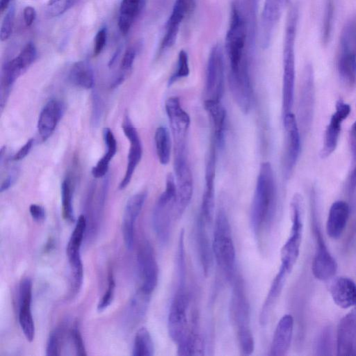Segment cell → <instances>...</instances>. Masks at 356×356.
Instances as JSON below:
<instances>
[{
    "label": "cell",
    "instance_id": "obj_1",
    "mask_svg": "<svg viewBox=\"0 0 356 356\" xmlns=\"http://www.w3.org/2000/svg\"><path fill=\"white\" fill-rule=\"evenodd\" d=\"M255 43L251 38L238 0H233L225 37V50L229 63V83L233 92L242 94L252 88L250 65Z\"/></svg>",
    "mask_w": 356,
    "mask_h": 356
},
{
    "label": "cell",
    "instance_id": "obj_2",
    "mask_svg": "<svg viewBox=\"0 0 356 356\" xmlns=\"http://www.w3.org/2000/svg\"><path fill=\"white\" fill-rule=\"evenodd\" d=\"M276 187L273 168L269 162L261 164L250 210L254 234L259 237L267 231L275 215Z\"/></svg>",
    "mask_w": 356,
    "mask_h": 356
},
{
    "label": "cell",
    "instance_id": "obj_3",
    "mask_svg": "<svg viewBox=\"0 0 356 356\" xmlns=\"http://www.w3.org/2000/svg\"><path fill=\"white\" fill-rule=\"evenodd\" d=\"M298 7L293 5L287 15L283 45L282 116L292 113L295 87V41Z\"/></svg>",
    "mask_w": 356,
    "mask_h": 356
},
{
    "label": "cell",
    "instance_id": "obj_4",
    "mask_svg": "<svg viewBox=\"0 0 356 356\" xmlns=\"http://www.w3.org/2000/svg\"><path fill=\"white\" fill-rule=\"evenodd\" d=\"M229 313L238 346L243 355H251L254 341L250 327V307L243 281L237 278L232 291Z\"/></svg>",
    "mask_w": 356,
    "mask_h": 356
},
{
    "label": "cell",
    "instance_id": "obj_5",
    "mask_svg": "<svg viewBox=\"0 0 356 356\" xmlns=\"http://www.w3.org/2000/svg\"><path fill=\"white\" fill-rule=\"evenodd\" d=\"M212 248L215 260L227 280L235 275L236 250L229 219L225 211L219 210L215 220Z\"/></svg>",
    "mask_w": 356,
    "mask_h": 356
},
{
    "label": "cell",
    "instance_id": "obj_6",
    "mask_svg": "<svg viewBox=\"0 0 356 356\" xmlns=\"http://www.w3.org/2000/svg\"><path fill=\"white\" fill-rule=\"evenodd\" d=\"M176 184L171 173L166 177L165 191L161 194L154 208L152 225L154 232L163 244L170 238L172 223L176 218Z\"/></svg>",
    "mask_w": 356,
    "mask_h": 356
},
{
    "label": "cell",
    "instance_id": "obj_7",
    "mask_svg": "<svg viewBox=\"0 0 356 356\" xmlns=\"http://www.w3.org/2000/svg\"><path fill=\"white\" fill-rule=\"evenodd\" d=\"M337 69L341 80L348 86L356 84V15L344 24L339 38Z\"/></svg>",
    "mask_w": 356,
    "mask_h": 356
},
{
    "label": "cell",
    "instance_id": "obj_8",
    "mask_svg": "<svg viewBox=\"0 0 356 356\" xmlns=\"http://www.w3.org/2000/svg\"><path fill=\"white\" fill-rule=\"evenodd\" d=\"M188 306L189 297L186 284H177L168 316V333L177 346L195 330L189 323Z\"/></svg>",
    "mask_w": 356,
    "mask_h": 356
},
{
    "label": "cell",
    "instance_id": "obj_9",
    "mask_svg": "<svg viewBox=\"0 0 356 356\" xmlns=\"http://www.w3.org/2000/svg\"><path fill=\"white\" fill-rule=\"evenodd\" d=\"M291 227L289 236L281 252V265L291 272L300 253L303 232V207L300 195L293 197L291 204Z\"/></svg>",
    "mask_w": 356,
    "mask_h": 356
},
{
    "label": "cell",
    "instance_id": "obj_10",
    "mask_svg": "<svg viewBox=\"0 0 356 356\" xmlns=\"http://www.w3.org/2000/svg\"><path fill=\"white\" fill-rule=\"evenodd\" d=\"M86 216H79L66 247V254L71 273V294L75 296L80 291L83 277V268L81 257V247L86 234Z\"/></svg>",
    "mask_w": 356,
    "mask_h": 356
},
{
    "label": "cell",
    "instance_id": "obj_11",
    "mask_svg": "<svg viewBox=\"0 0 356 356\" xmlns=\"http://www.w3.org/2000/svg\"><path fill=\"white\" fill-rule=\"evenodd\" d=\"M174 170L176 184L175 211L178 219L188 206L193 191L192 172L186 149L174 150Z\"/></svg>",
    "mask_w": 356,
    "mask_h": 356
},
{
    "label": "cell",
    "instance_id": "obj_12",
    "mask_svg": "<svg viewBox=\"0 0 356 356\" xmlns=\"http://www.w3.org/2000/svg\"><path fill=\"white\" fill-rule=\"evenodd\" d=\"M37 57L34 44L28 42L17 57L8 62L3 68L1 75V106L3 107L10 87L15 80L23 74Z\"/></svg>",
    "mask_w": 356,
    "mask_h": 356
},
{
    "label": "cell",
    "instance_id": "obj_13",
    "mask_svg": "<svg viewBox=\"0 0 356 356\" xmlns=\"http://www.w3.org/2000/svg\"><path fill=\"white\" fill-rule=\"evenodd\" d=\"M225 91V65L222 47L215 44L209 54L206 76L207 99L221 101Z\"/></svg>",
    "mask_w": 356,
    "mask_h": 356
},
{
    "label": "cell",
    "instance_id": "obj_14",
    "mask_svg": "<svg viewBox=\"0 0 356 356\" xmlns=\"http://www.w3.org/2000/svg\"><path fill=\"white\" fill-rule=\"evenodd\" d=\"M282 118L285 131L283 171L286 178H289L293 172L299 157L300 134L298 121L293 113L282 116Z\"/></svg>",
    "mask_w": 356,
    "mask_h": 356
},
{
    "label": "cell",
    "instance_id": "obj_15",
    "mask_svg": "<svg viewBox=\"0 0 356 356\" xmlns=\"http://www.w3.org/2000/svg\"><path fill=\"white\" fill-rule=\"evenodd\" d=\"M137 266L140 280L139 288L152 294L158 283L159 268L154 249L147 241H143L138 248Z\"/></svg>",
    "mask_w": 356,
    "mask_h": 356
},
{
    "label": "cell",
    "instance_id": "obj_16",
    "mask_svg": "<svg viewBox=\"0 0 356 356\" xmlns=\"http://www.w3.org/2000/svg\"><path fill=\"white\" fill-rule=\"evenodd\" d=\"M195 3L196 0H175L165 24V33L159 49V54L174 45L181 23L193 13Z\"/></svg>",
    "mask_w": 356,
    "mask_h": 356
},
{
    "label": "cell",
    "instance_id": "obj_17",
    "mask_svg": "<svg viewBox=\"0 0 356 356\" xmlns=\"http://www.w3.org/2000/svg\"><path fill=\"white\" fill-rule=\"evenodd\" d=\"M216 144L213 140L206 163L205 187L202 195L199 217L206 224H211L213 218L215 205V175L216 163Z\"/></svg>",
    "mask_w": 356,
    "mask_h": 356
},
{
    "label": "cell",
    "instance_id": "obj_18",
    "mask_svg": "<svg viewBox=\"0 0 356 356\" xmlns=\"http://www.w3.org/2000/svg\"><path fill=\"white\" fill-rule=\"evenodd\" d=\"M350 111V105L342 99H339L336 102L335 110L331 115L324 134L323 144L320 153L322 159L330 156L335 151L342 123L348 117Z\"/></svg>",
    "mask_w": 356,
    "mask_h": 356
},
{
    "label": "cell",
    "instance_id": "obj_19",
    "mask_svg": "<svg viewBox=\"0 0 356 356\" xmlns=\"http://www.w3.org/2000/svg\"><path fill=\"white\" fill-rule=\"evenodd\" d=\"M314 106V79L312 65H306L300 91L298 118L302 128L306 131L311 127Z\"/></svg>",
    "mask_w": 356,
    "mask_h": 356
},
{
    "label": "cell",
    "instance_id": "obj_20",
    "mask_svg": "<svg viewBox=\"0 0 356 356\" xmlns=\"http://www.w3.org/2000/svg\"><path fill=\"white\" fill-rule=\"evenodd\" d=\"M32 282L25 277L20 282L19 287L18 321L21 329L27 339L31 342L35 337V324L31 313Z\"/></svg>",
    "mask_w": 356,
    "mask_h": 356
},
{
    "label": "cell",
    "instance_id": "obj_21",
    "mask_svg": "<svg viewBox=\"0 0 356 356\" xmlns=\"http://www.w3.org/2000/svg\"><path fill=\"white\" fill-rule=\"evenodd\" d=\"M165 109L173 136L174 143H186L187 133L191 124L188 113L184 110L177 97L168 98Z\"/></svg>",
    "mask_w": 356,
    "mask_h": 356
},
{
    "label": "cell",
    "instance_id": "obj_22",
    "mask_svg": "<svg viewBox=\"0 0 356 356\" xmlns=\"http://www.w3.org/2000/svg\"><path fill=\"white\" fill-rule=\"evenodd\" d=\"M289 0H265L261 17L260 44L263 49L270 45L276 25Z\"/></svg>",
    "mask_w": 356,
    "mask_h": 356
},
{
    "label": "cell",
    "instance_id": "obj_23",
    "mask_svg": "<svg viewBox=\"0 0 356 356\" xmlns=\"http://www.w3.org/2000/svg\"><path fill=\"white\" fill-rule=\"evenodd\" d=\"M124 135L130 143L127 157V165L124 176L120 183L119 188L124 189L130 183L136 168L139 163L143 154V148L138 134L129 118L127 117L122 124Z\"/></svg>",
    "mask_w": 356,
    "mask_h": 356
},
{
    "label": "cell",
    "instance_id": "obj_24",
    "mask_svg": "<svg viewBox=\"0 0 356 356\" xmlns=\"http://www.w3.org/2000/svg\"><path fill=\"white\" fill-rule=\"evenodd\" d=\"M316 250L312 264L314 276L321 281L333 277L337 270V264L328 251L320 232L316 229Z\"/></svg>",
    "mask_w": 356,
    "mask_h": 356
},
{
    "label": "cell",
    "instance_id": "obj_25",
    "mask_svg": "<svg viewBox=\"0 0 356 356\" xmlns=\"http://www.w3.org/2000/svg\"><path fill=\"white\" fill-rule=\"evenodd\" d=\"M147 194L145 192L138 193L127 201L122 218V234L127 250H131L134 242L135 225L142 210Z\"/></svg>",
    "mask_w": 356,
    "mask_h": 356
},
{
    "label": "cell",
    "instance_id": "obj_26",
    "mask_svg": "<svg viewBox=\"0 0 356 356\" xmlns=\"http://www.w3.org/2000/svg\"><path fill=\"white\" fill-rule=\"evenodd\" d=\"M356 341V305L339 321L337 332L338 355H353Z\"/></svg>",
    "mask_w": 356,
    "mask_h": 356
},
{
    "label": "cell",
    "instance_id": "obj_27",
    "mask_svg": "<svg viewBox=\"0 0 356 356\" xmlns=\"http://www.w3.org/2000/svg\"><path fill=\"white\" fill-rule=\"evenodd\" d=\"M293 325L291 314H285L280 319L273 334L269 355L283 356L287 353L291 343Z\"/></svg>",
    "mask_w": 356,
    "mask_h": 356
},
{
    "label": "cell",
    "instance_id": "obj_28",
    "mask_svg": "<svg viewBox=\"0 0 356 356\" xmlns=\"http://www.w3.org/2000/svg\"><path fill=\"white\" fill-rule=\"evenodd\" d=\"M64 111L63 103L51 99L42 109L38 121V131L43 141L48 139L55 130Z\"/></svg>",
    "mask_w": 356,
    "mask_h": 356
},
{
    "label": "cell",
    "instance_id": "obj_29",
    "mask_svg": "<svg viewBox=\"0 0 356 356\" xmlns=\"http://www.w3.org/2000/svg\"><path fill=\"white\" fill-rule=\"evenodd\" d=\"M330 293L334 303L341 308L356 305V283L349 277H335L330 286Z\"/></svg>",
    "mask_w": 356,
    "mask_h": 356
},
{
    "label": "cell",
    "instance_id": "obj_30",
    "mask_svg": "<svg viewBox=\"0 0 356 356\" xmlns=\"http://www.w3.org/2000/svg\"><path fill=\"white\" fill-rule=\"evenodd\" d=\"M290 272L289 270L280 266L277 273L271 283L261 309L259 323L261 325H265L268 323L270 314L274 309L275 304L282 291L285 282Z\"/></svg>",
    "mask_w": 356,
    "mask_h": 356
},
{
    "label": "cell",
    "instance_id": "obj_31",
    "mask_svg": "<svg viewBox=\"0 0 356 356\" xmlns=\"http://www.w3.org/2000/svg\"><path fill=\"white\" fill-rule=\"evenodd\" d=\"M350 213L349 205L343 200H337L331 205L326 222L327 235L336 239L343 232Z\"/></svg>",
    "mask_w": 356,
    "mask_h": 356
},
{
    "label": "cell",
    "instance_id": "obj_32",
    "mask_svg": "<svg viewBox=\"0 0 356 356\" xmlns=\"http://www.w3.org/2000/svg\"><path fill=\"white\" fill-rule=\"evenodd\" d=\"M204 107L212 124L213 140L218 147H222L225 143L226 111L221 101L213 99H206Z\"/></svg>",
    "mask_w": 356,
    "mask_h": 356
},
{
    "label": "cell",
    "instance_id": "obj_33",
    "mask_svg": "<svg viewBox=\"0 0 356 356\" xmlns=\"http://www.w3.org/2000/svg\"><path fill=\"white\" fill-rule=\"evenodd\" d=\"M207 226L208 225L198 218L196 228L197 242L200 262L205 276H208L211 270L214 257Z\"/></svg>",
    "mask_w": 356,
    "mask_h": 356
},
{
    "label": "cell",
    "instance_id": "obj_34",
    "mask_svg": "<svg viewBox=\"0 0 356 356\" xmlns=\"http://www.w3.org/2000/svg\"><path fill=\"white\" fill-rule=\"evenodd\" d=\"M152 294L138 289L130 299L125 312L126 323L128 327H134L145 316Z\"/></svg>",
    "mask_w": 356,
    "mask_h": 356
},
{
    "label": "cell",
    "instance_id": "obj_35",
    "mask_svg": "<svg viewBox=\"0 0 356 356\" xmlns=\"http://www.w3.org/2000/svg\"><path fill=\"white\" fill-rule=\"evenodd\" d=\"M145 0H122L120 7L118 26L120 32L126 35L133 23L141 13Z\"/></svg>",
    "mask_w": 356,
    "mask_h": 356
},
{
    "label": "cell",
    "instance_id": "obj_36",
    "mask_svg": "<svg viewBox=\"0 0 356 356\" xmlns=\"http://www.w3.org/2000/svg\"><path fill=\"white\" fill-rule=\"evenodd\" d=\"M69 78L71 82L80 88L90 89L94 85V74L90 65L86 61H77L72 66Z\"/></svg>",
    "mask_w": 356,
    "mask_h": 356
},
{
    "label": "cell",
    "instance_id": "obj_37",
    "mask_svg": "<svg viewBox=\"0 0 356 356\" xmlns=\"http://www.w3.org/2000/svg\"><path fill=\"white\" fill-rule=\"evenodd\" d=\"M154 143L158 159L162 165L168 163L170 157L171 142L168 129L159 127L154 134Z\"/></svg>",
    "mask_w": 356,
    "mask_h": 356
},
{
    "label": "cell",
    "instance_id": "obj_38",
    "mask_svg": "<svg viewBox=\"0 0 356 356\" xmlns=\"http://www.w3.org/2000/svg\"><path fill=\"white\" fill-rule=\"evenodd\" d=\"M154 346L152 336L145 327L140 328L136 333L132 350L134 356H152Z\"/></svg>",
    "mask_w": 356,
    "mask_h": 356
},
{
    "label": "cell",
    "instance_id": "obj_39",
    "mask_svg": "<svg viewBox=\"0 0 356 356\" xmlns=\"http://www.w3.org/2000/svg\"><path fill=\"white\" fill-rule=\"evenodd\" d=\"M204 341L195 330L177 345L179 355H202L204 354Z\"/></svg>",
    "mask_w": 356,
    "mask_h": 356
},
{
    "label": "cell",
    "instance_id": "obj_40",
    "mask_svg": "<svg viewBox=\"0 0 356 356\" xmlns=\"http://www.w3.org/2000/svg\"><path fill=\"white\" fill-rule=\"evenodd\" d=\"M73 185L70 177H66L61 184V203L63 218L68 222L75 220L73 204Z\"/></svg>",
    "mask_w": 356,
    "mask_h": 356
},
{
    "label": "cell",
    "instance_id": "obj_41",
    "mask_svg": "<svg viewBox=\"0 0 356 356\" xmlns=\"http://www.w3.org/2000/svg\"><path fill=\"white\" fill-rule=\"evenodd\" d=\"M349 143L351 152V165L347 183L349 193H353L356 187V121L352 124L350 129Z\"/></svg>",
    "mask_w": 356,
    "mask_h": 356
},
{
    "label": "cell",
    "instance_id": "obj_42",
    "mask_svg": "<svg viewBox=\"0 0 356 356\" xmlns=\"http://www.w3.org/2000/svg\"><path fill=\"white\" fill-rule=\"evenodd\" d=\"M259 0H238L244 13L250 32L256 35L257 33V13Z\"/></svg>",
    "mask_w": 356,
    "mask_h": 356
},
{
    "label": "cell",
    "instance_id": "obj_43",
    "mask_svg": "<svg viewBox=\"0 0 356 356\" xmlns=\"http://www.w3.org/2000/svg\"><path fill=\"white\" fill-rule=\"evenodd\" d=\"M189 61L187 52L181 49L179 51L177 58V67L168 80V86H171L177 80L189 75Z\"/></svg>",
    "mask_w": 356,
    "mask_h": 356
},
{
    "label": "cell",
    "instance_id": "obj_44",
    "mask_svg": "<svg viewBox=\"0 0 356 356\" xmlns=\"http://www.w3.org/2000/svg\"><path fill=\"white\" fill-rule=\"evenodd\" d=\"M79 0H49L45 15L49 18L58 17L74 6Z\"/></svg>",
    "mask_w": 356,
    "mask_h": 356
},
{
    "label": "cell",
    "instance_id": "obj_45",
    "mask_svg": "<svg viewBox=\"0 0 356 356\" xmlns=\"http://www.w3.org/2000/svg\"><path fill=\"white\" fill-rule=\"evenodd\" d=\"M334 17V4L332 0H327L325 8L323 23L322 26V41L326 44L330 38Z\"/></svg>",
    "mask_w": 356,
    "mask_h": 356
},
{
    "label": "cell",
    "instance_id": "obj_46",
    "mask_svg": "<svg viewBox=\"0 0 356 356\" xmlns=\"http://www.w3.org/2000/svg\"><path fill=\"white\" fill-rule=\"evenodd\" d=\"M63 331L56 329L51 332L47 339L46 346L47 356H57L60 355V349L63 339Z\"/></svg>",
    "mask_w": 356,
    "mask_h": 356
},
{
    "label": "cell",
    "instance_id": "obj_47",
    "mask_svg": "<svg viewBox=\"0 0 356 356\" xmlns=\"http://www.w3.org/2000/svg\"><path fill=\"white\" fill-rule=\"evenodd\" d=\"M115 282L112 270L108 271V287L97 304V310L102 312L110 306L114 298Z\"/></svg>",
    "mask_w": 356,
    "mask_h": 356
},
{
    "label": "cell",
    "instance_id": "obj_48",
    "mask_svg": "<svg viewBox=\"0 0 356 356\" xmlns=\"http://www.w3.org/2000/svg\"><path fill=\"white\" fill-rule=\"evenodd\" d=\"M15 19V6L11 5L2 21L0 38L1 41L8 40L12 34Z\"/></svg>",
    "mask_w": 356,
    "mask_h": 356
},
{
    "label": "cell",
    "instance_id": "obj_49",
    "mask_svg": "<svg viewBox=\"0 0 356 356\" xmlns=\"http://www.w3.org/2000/svg\"><path fill=\"white\" fill-rule=\"evenodd\" d=\"M103 137L106 147V151L103 157L111 161L117 151V142L113 133L109 128H104Z\"/></svg>",
    "mask_w": 356,
    "mask_h": 356
},
{
    "label": "cell",
    "instance_id": "obj_50",
    "mask_svg": "<svg viewBox=\"0 0 356 356\" xmlns=\"http://www.w3.org/2000/svg\"><path fill=\"white\" fill-rule=\"evenodd\" d=\"M70 339L73 343L76 355H86V348L77 323H74L70 330Z\"/></svg>",
    "mask_w": 356,
    "mask_h": 356
},
{
    "label": "cell",
    "instance_id": "obj_51",
    "mask_svg": "<svg viewBox=\"0 0 356 356\" xmlns=\"http://www.w3.org/2000/svg\"><path fill=\"white\" fill-rule=\"evenodd\" d=\"M107 33L106 28L101 29L96 34L94 42L93 56H98L103 50L106 42Z\"/></svg>",
    "mask_w": 356,
    "mask_h": 356
},
{
    "label": "cell",
    "instance_id": "obj_52",
    "mask_svg": "<svg viewBox=\"0 0 356 356\" xmlns=\"http://www.w3.org/2000/svg\"><path fill=\"white\" fill-rule=\"evenodd\" d=\"M136 55V50L134 47H130L126 51L121 61L122 70L128 71L132 67Z\"/></svg>",
    "mask_w": 356,
    "mask_h": 356
},
{
    "label": "cell",
    "instance_id": "obj_53",
    "mask_svg": "<svg viewBox=\"0 0 356 356\" xmlns=\"http://www.w3.org/2000/svg\"><path fill=\"white\" fill-rule=\"evenodd\" d=\"M109 163V161L102 156L92 169V175L93 177L95 178L104 177L108 171Z\"/></svg>",
    "mask_w": 356,
    "mask_h": 356
},
{
    "label": "cell",
    "instance_id": "obj_54",
    "mask_svg": "<svg viewBox=\"0 0 356 356\" xmlns=\"http://www.w3.org/2000/svg\"><path fill=\"white\" fill-rule=\"evenodd\" d=\"M29 213L33 219L37 222L43 221L46 217L45 209L40 204H31L29 207Z\"/></svg>",
    "mask_w": 356,
    "mask_h": 356
},
{
    "label": "cell",
    "instance_id": "obj_55",
    "mask_svg": "<svg viewBox=\"0 0 356 356\" xmlns=\"http://www.w3.org/2000/svg\"><path fill=\"white\" fill-rule=\"evenodd\" d=\"M33 142L34 140L33 138L28 140L26 143L14 154L13 159L14 161H20L25 158L31 151Z\"/></svg>",
    "mask_w": 356,
    "mask_h": 356
},
{
    "label": "cell",
    "instance_id": "obj_56",
    "mask_svg": "<svg viewBox=\"0 0 356 356\" xmlns=\"http://www.w3.org/2000/svg\"><path fill=\"white\" fill-rule=\"evenodd\" d=\"M17 170L16 169H13L2 181L0 186V191L3 192L12 186L17 179Z\"/></svg>",
    "mask_w": 356,
    "mask_h": 356
},
{
    "label": "cell",
    "instance_id": "obj_57",
    "mask_svg": "<svg viewBox=\"0 0 356 356\" xmlns=\"http://www.w3.org/2000/svg\"><path fill=\"white\" fill-rule=\"evenodd\" d=\"M23 15L26 26H30L35 21L36 17L35 8L30 6L25 7Z\"/></svg>",
    "mask_w": 356,
    "mask_h": 356
},
{
    "label": "cell",
    "instance_id": "obj_58",
    "mask_svg": "<svg viewBox=\"0 0 356 356\" xmlns=\"http://www.w3.org/2000/svg\"><path fill=\"white\" fill-rule=\"evenodd\" d=\"M120 48L118 49L113 54L112 58H111L109 63H108V66L109 67H111L113 66V65L114 64V63L115 62L116 59L118 58V57L119 56V54L120 53Z\"/></svg>",
    "mask_w": 356,
    "mask_h": 356
},
{
    "label": "cell",
    "instance_id": "obj_59",
    "mask_svg": "<svg viewBox=\"0 0 356 356\" xmlns=\"http://www.w3.org/2000/svg\"><path fill=\"white\" fill-rule=\"evenodd\" d=\"M10 2V0H0V10L1 13L7 9Z\"/></svg>",
    "mask_w": 356,
    "mask_h": 356
},
{
    "label": "cell",
    "instance_id": "obj_60",
    "mask_svg": "<svg viewBox=\"0 0 356 356\" xmlns=\"http://www.w3.org/2000/svg\"><path fill=\"white\" fill-rule=\"evenodd\" d=\"M353 355H356V341L355 342L354 347H353Z\"/></svg>",
    "mask_w": 356,
    "mask_h": 356
}]
</instances>
